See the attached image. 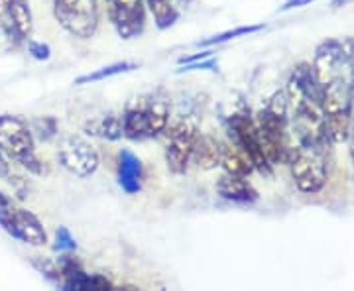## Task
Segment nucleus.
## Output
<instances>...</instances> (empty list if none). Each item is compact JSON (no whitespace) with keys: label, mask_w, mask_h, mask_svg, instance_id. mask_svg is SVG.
Returning a JSON list of instances; mask_svg holds the SVG:
<instances>
[{"label":"nucleus","mask_w":354,"mask_h":291,"mask_svg":"<svg viewBox=\"0 0 354 291\" xmlns=\"http://www.w3.org/2000/svg\"><path fill=\"white\" fill-rule=\"evenodd\" d=\"M59 164L75 178H88L99 169V153L81 136H65L57 150Z\"/></svg>","instance_id":"6e6552de"},{"label":"nucleus","mask_w":354,"mask_h":291,"mask_svg":"<svg viewBox=\"0 0 354 291\" xmlns=\"http://www.w3.org/2000/svg\"><path fill=\"white\" fill-rule=\"evenodd\" d=\"M348 138H351V153H353V160H354V109H353V122H351V134H348Z\"/></svg>","instance_id":"cd10ccee"},{"label":"nucleus","mask_w":354,"mask_h":291,"mask_svg":"<svg viewBox=\"0 0 354 291\" xmlns=\"http://www.w3.org/2000/svg\"><path fill=\"white\" fill-rule=\"evenodd\" d=\"M221 165H223L225 173L239 176V178H248L254 169L250 158L242 152V148H239L236 144H223Z\"/></svg>","instance_id":"dca6fc26"},{"label":"nucleus","mask_w":354,"mask_h":291,"mask_svg":"<svg viewBox=\"0 0 354 291\" xmlns=\"http://www.w3.org/2000/svg\"><path fill=\"white\" fill-rule=\"evenodd\" d=\"M32 136H39L41 140H51L57 134V124L51 116H44V118H36L32 122Z\"/></svg>","instance_id":"4be33fe9"},{"label":"nucleus","mask_w":354,"mask_h":291,"mask_svg":"<svg viewBox=\"0 0 354 291\" xmlns=\"http://www.w3.org/2000/svg\"><path fill=\"white\" fill-rule=\"evenodd\" d=\"M0 227L12 238L30 246H44L48 242V232L38 220V216L16 207L12 201L0 205Z\"/></svg>","instance_id":"423d86ee"},{"label":"nucleus","mask_w":354,"mask_h":291,"mask_svg":"<svg viewBox=\"0 0 354 291\" xmlns=\"http://www.w3.org/2000/svg\"><path fill=\"white\" fill-rule=\"evenodd\" d=\"M59 285L67 291H106L113 290V283L99 274H87L83 267H77L73 272L65 274Z\"/></svg>","instance_id":"2eb2a0df"},{"label":"nucleus","mask_w":354,"mask_h":291,"mask_svg":"<svg viewBox=\"0 0 354 291\" xmlns=\"http://www.w3.org/2000/svg\"><path fill=\"white\" fill-rule=\"evenodd\" d=\"M228 132H230V138L232 142L242 148V152L246 153L252 162L254 169L262 171V173H270V162L266 158L264 150H262V144L258 138V128L250 116L246 114H234L230 120H228Z\"/></svg>","instance_id":"1a4fd4ad"},{"label":"nucleus","mask_w":354,"mask_h":291,"mask_svg":"<svg viewBox=\"0 0 354 291\" xmlns=\"http://www.w3.org/2000/svg\"><path fill=\"white\" fill-rule=\"evenodd\" d=\"M311 2H315V0H288V2L279 8V12H288V10H293V8H301V6H307V4H311Z\"/></svg>","instance_id":"a878e982"},{"label":"nucleus","mask_w":354,"mask_h":291,"mask_svg":"<svg viewBox=\"0 0 354 291\" xmlns=\"http://www.w3.org/2000/svg\"><path fill=\"white\" fill-rule=\"evenodd\" d=\"M28 53L38 62H48L51 57V48L44 41H30L28 44Z\"/></svg>","instance_id":"393cba45"},{"label":"nucleus","mask_w":354,"mask_h":291,"mask_svg":"<svg viewBox=\"0 0 354 291\" xmlns=\"http://www.w3.org/2000/svg\"><path fill=\"white\" fill-rule=\"evenodd\" d=\"M262 30H264V24L241 26V28H234V30H227V32H223V34H216L213 38L203 39L197 46H199V48H213V46H218V44H227L230 39L244 38V36H250V34L262 32Z\"/></svg>","instance_id":"412c9836"},{"label":"nucleus","mask_w":354,"mask_h":291,"mask_svg":"<svg viewBox=\"0 0 354 291\" xmlns=\"http://www.w3.org/2000/svg\"><path fill=\"white\" fill-rule=\"evenodd\" d=\"M354 109L353 81L346 77H337L323 87V113L327 122V132L333 144L348 140Z\"/></svg>","instance_id":"f03ea898"},{"label":"nucleus","mask_w":354,"mask_h":291,"mask_svg":"<svg viewBox=\"0 0 354 291\" xmlns=\"http://www.w3.org/2000/svg\"><path fill=\"white\" fill-rule=\"evenodd\" d=\"M346 2H351V0H335L333 6H341V4H346Z\"/></svg>","instance_id":"c756f323"},{"label":"nucleus","mask_w":354,"mask_h":291,"mask_svg":"<svg viewBox=\"0 0 354 291\" xmlns=\"http://www.w3.org/2000/svg\"><path fill=\"white\" fill-rule=\"evenodd\" d=\"M0 150L6 158L24 165L28 171L41 173L32 130L22 118L12 116V114L0 116Z\"/></svg>","instance_id":"7ed1b4c3"},{"label":"nucleus","mask_w":354,"mask_h":291,"mask_svg":"<svg viewBox=\"0 0 354 291\" xmlns=\"http://www.w3.org/2000/svg\"><path fill=\"white\" fill-rule=\"evenodd\" d=\"M122 136L130 140H144L152 136L146 106L128 109L127 113L122 114Z\"/></svg>","instance_id":"f3484780"},{"label":"nucleus","mask_w":354,"mask_h":291,"mask_svg":"<svg viewBox=\"0 0 354 291\" xmlns=\"http://www.w3.org/2000/svg\"><path fill=\"white\" fill-rule=\"evenodd\" d=\"M330 142H299V148L291 158V176L295 187L313 195L325 187L329 178Z\"/></svg>","instance_id":"f257e3e1"},{"label":"nucleus","mask_w":354,"mask_h":291,"mask_svg":"<svg viewBox=\"0 0 354 291\" xmlns=\"http://www.w3.org/2000/svg\"><path fill=\"white\" fill-rule=\"evenodd\" d=\"M148 8L153 16V22L160 30H167L176 24L179 12L176 10V6L171 4V0H146Z\"/></svg>","instance_id":"aec40b11"},{"label":"nucleus","mask_w":354,"mask_h":291,"mask_svg":"<svg viewBox=\"0 0 354 291\" xmlns=\"http://www.w3.org/2000/svg\"><path fill=\"white\" fill-rule=\"evenodd\" d=\"M256 128H258V138L262 144L268 162L272 165L286 162L288 160V118L279 116V114L272 113L270 109H264L258 113V118L254 120Z\"/></svg>","instance_id":"0eeeda50"},{"label":"nucleus","mask_w":354,"mask_h":291,"mask_svg":"<svg viewBox=\"0 0 354 291\" xmlns=\"http://www.w3.org/2000/svg\"><path fill=\"white\" fill-rule=\"evenodd\" d=\"M140 65L134 64V62H118V64L104 65L101 69H95L93 73H87V75H81L75 79V85H91V83H99V81H104V79H111V77L122 75V73H132L136 71Z\"/></svg>","instance_id":"6ab92c4d"},{"label":"nucleus","mask_w":354,"mask_h":291,"mask_svg":"<svg viewBox=\"0 0 354 291\" xmlns=\"http://www.w3.org/2000/svg\"><path fill=\"white\" fill-rule=\"evenodd\" d=\"M218 64L215 59L207 62V59H199V62H191V64H181L176 73H191V71H216Z\"/></svg>","instance_id":"b1692460"},{"label":"nucleus","mask_w":354,"mask_h":291,"mask_svg":"<svg viewBox=\"0 0 354 291\" xmlns=\"http://www.w3.org/2000/svg\"><path fill=\"white\" fill-rule=\"evenodd\" d=\"M216 193L230 203H254L258 201V191L254 189L246 178L225 173L216 181Z\"/></svg>","instance_id":"ddd939ff"},{"label":"nucleus","mask_w":354,"mask_h":291,"mask_svg":"<svg viewBox=\"0 0 354 291\" xmlns=\"http://www.w3.org/2000/svg\"><path fill=\"white\" fill-rule=\"evenodd\" d=\"M195 138H197V126L187 118L179 120L176 126H171L167 148H165V162L171 173L181 176L187 171Z\"/></svg>","instance_id":"9d476101"},{"label":"nucleus","mask_w":354,"mask_h":291,"mask_svg":"<svg viewBox=\"0 0 354 291\" xmlns=\"http://www.w3.org/2000/svg\"><path fill=\"white\" fill-rule=\"evenodd\" d=\"M111 16L120 38H136L146 24L144 0H111Z\"/></svg>","instance_id":"9b49d317"},{"label":"nucleus","mask_w":354,"mask_h":291,"mask_svg":"<svg viewBox=\"0 0 354 291\" xmlns=\"http://www.w3.org/2000/svg\"><path fill=\"white\" fill-rule=\"evenodd\" d=\"M221 153H223V144L209 134H197L193 152H191V162L199 169H215L221 165Z\"/></svg>","instance_id":"4468645a"},{"label":"nucleus","mask_w":354,"mask_h":291,"mask_svg":"<svg viewBox=\"0 0 354 291\" xmlns=\"http://www.w3.org/2000/svg\"><path fill=\"white\" fill-rule=\"evenodd\" d=\"M4 176H8V162H6V156L0 150V178H4Z\"/></svg>","instance_id":"bb28decb"},{"label":"nucleus","mask_w":354,"mask_h":291,"mask_svg":"<svg viewBox=\"0 0 354 291\" xmlns=\"http://www.w3.org/2000/svg\"><path fill=\"white\" fill-rule=\"evenodd\" d=\"M142 179H144V167L136 153L130 150H122L118 156V183L124 193L134 195L142 189Z\"/></svg>","instance_id":"f8f14e48"},{"label":"nucleus","mask_w":354,"mask_h":291,"mask_svg":"<svg viewBox=\"0 0 354 291\" xmlns=\"http://www.w3.org/2000/svg\"><path fill=\"white\" fill-rule=\"evenodd\" d=\"M55 250L59 252H73L77 250V241L73 238V234L69 232L67 227H59L55 230V244H53Z\"/></svg>","instance_id":"5701e85b"},{"label":"nucleus","mask_w":354,"mask_h":291,"mask_svg":"<svg viewBox=\"0 0 354 291\" xmlns=\"http://www.w3.org/2000/svg\"><path fill=\"white\" fill-rule=\"evenodd\" d=\"M8 201H10V199H8V197H6V195L0 191V205H4V203H8Z\"/></svg>","instance_id":"c85d7f7f"},{"label":"nucleus","mask_w":354,"mask_h":291,"mask_svg":"<svg viewBox=\"0 0 354 291\" xmlns=\"http://www.w3.org/2000/svg\"><path fill=\"white\" fill-rule=\"evenodd\" d=\"M87 134L99 136L102 140H118L122 136V116L118 114H102L99 118L91 120L87 126Z\"/></svg>","instance_id":"a211bd4d"},{"label":"nucleus","mask_w":354,"mask_h":291,"mask_svg":"<svg viewBox=\"0 0 354 291\" xmlns=\"http://www.w3.org/2000/svg\"><path fill=\"white\" fill-rule=\"evenodd\" d=\"M57 24L71 36L87 39L99 28L97 0H51Z\"/></svg>","instance_id":"20e7f679"},{"label":"nucleus","mask_w":354,"mask_h":291,"mask_svg":"<svg viewBox=\"0 0 354 291\" xmlns=\"http://www.w3.org/2000/svg\"><path fill=\"white\" fill-rule=\"evenodd\" d=\"M353 62L354 39H327L317 48L311 69L319 85L325 87L337 77H344V71L353 67Z\"/></svg>","instance_id":"39448f33"}]
</instances>
